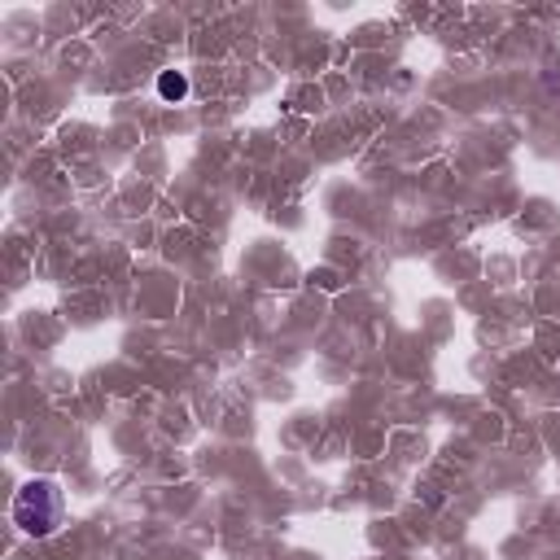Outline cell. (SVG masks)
<instances>
[{
	"instance_id": "obj_2",
	"label": "cell",
	"mask_w": 560,
	"mask_h": 560,
	"mask_svg": "<svg viewBox=\"0 0 560 560\" xmlns=\"http://www.w3.org/2000/svg\"><path fill=\"white\" fill-rule=\"evenodd\" d=\"M158 92H162L166 101H179V96L188 92V79H184L179 70H162V74H158Z\"/></svg>"
},
{
	"instance_id": "obj_1",
	"label": "cell",
	"mask_w": 560,
	"mask_h": 560,
	"mask_svg": "<svg viewBox=\"0 0 560 560\" xmlns=\"http://www.w3.org/2000/svg\"><path fill=\"white\" fill-rule=\"evenodd\" d=\"M13 525L31 538H48L61 525V486L52 477H35L13 494Z\"/></svg>"
}]
</instances>
